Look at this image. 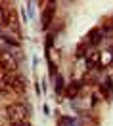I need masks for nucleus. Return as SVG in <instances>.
<instances>
[{
  "label": "nucleus",
  "mask_w": 113,
  "mask_h": 126,
  "mask_svg": "<svg viewBox=\"0 0 113 126\" xmlns=\"http://www.w3.org/2000/svg\"><path fill=\"white\" fill-rule=\"evenodd\" d=\"M0 67H2V71H6L8 75L17 69V59H16V55L12 54L10 50L0 52Z\"/></svg>",
  "instance_id": "nucleus-2"
},
{
  "label": "nucleus",
  "mask_w": 113,
  "mask_h": 126,
  "mask_svg": "<svg viewBox=\"0 0 113 126\" xmlns=\"http://www.w3.org/2000/svg\"><path fill=\"white\" fill-rule=\"evenodd\" d=\"M61 90H63V79L56 77V92H61Z\"/></svg>",
  "instance_id": "nucleus-10"
},
{
  "label": "nucleus",
  "mask_w": 113,
  "mask_h": 126,
  "mask_svg": "<svg viewBox=\"0 0 113 126\" xmlns=\"http://www.w3.org/2000/svg\"><path fill=\"white\" fill-rule=\"evenodd\" d=\"M2 23L8 27L10 31H14L16 34H19V23H17V14L14 12V10H10L8 14H6V17H4V21Z\"/></svg>",
  "instance_id": "nucleus-3"
},
{
  "label": "nucleus",
  "mask_w": 113,
  "mask_h": 126,
  "mask_svg": "<svg viewBox=\"0 0 113 126\" xmlns=\"http://www.w3.org/2000/svg\"><path fill=\"white\" fill-rule=\"evenodd\" d=\"M81 88H82V84H81V82H71V84L67 86V90H65V95L73 99V97H77V95H79Z\"/></svg>",
  "instance_id": "nucleus-6"
},
{
  "label": "nucleus",
  "mask_w": 113,
  "mask_h": 126,
  "mask_svg": "<svg viewBox=\"0 0 113 126\" xmlns=\"http://www.w3.org/2000/svg\"><path fill=\"white\" fill-rule=\"evenodd\" d=\"M98 63H100V52H96V50L88 52V54H86V65H88L90 69H94Z\"/></svg>",
  "instance_id": "nucleus-7"
},
{
  "label": "nucleus",
  "mask_w": 113,
  "mask_h": 126,
  "mask_svg": "<svg viewBox=\"0 0 113 126\" xmlns=\"http://www.w3.org/2000/svg\"><path fill=\"white\" fill-rule=\"evenodd\" d=\"M10 126H29V109L23 103H12L6 109Z\"/></svg>",
  "instance_id": "nucleus-1"
},
{
  "label": "nucleus",
  "mask_w": 113,
  "mask_h": 126,
  "mask_svg": "<svg viewBox=\"0 0 113 126\" xmlns=\"http://www.w3.org/2000/svg\"><path fill=\"white\" fill-rule=\"evenodd\" d=\"M10 86L16 90L17 94H25V88H27V80L25 77H14L12 82H10Z\"/></svg>",
  "instance_id": "nucleus-5"
},
{
  "label": "nucleus",
  "mask_w": 113,
  "mask_h": 126,
  "mask_svg": "<svg viewBox=\"0 0 113 126\" xmlns=\"http://www.w3.org/2000/svg\"><path fill=\"white\" fill-rule=\"evenodd\" d=\"M54 14H56V4H48V6L44 8V12H42V17H40L44 29H48V27H50L52 19H54Z\"/></svg>",
  "instance_id": "nucleus-4"
},
{
  "label": "nucleus",
  "mask_w": 113,
  "mask_h": 126,
  "mask_svg": "<svg viewBox=\"0 0 113 126\" xmlns=\"http://www.w3.org/2000/svg\"><path fill=\"white\" fill-rule=\"evenodd\" d=\"M57 126H75V122H73L71 118L63 117V118H59V122H57Z\"/></svg>",
  "instance_id": "nucleus-9"
},
{
  "label": "nucleus",
  "mask_w": 113,
  "mask_h": 126,
  "mask_svg": "<svg viewBox=\"0 0 113 126\" xmlns=\"http://www.w3.org/2000/svg\"><path fill=\"white\" fill-rule=\"evenodd\" d=\"M6 17V10H4V4H0V21H4Z\"/></svg>",
  "instance_id": "nucleus-11"
},
{
  "label": "nucleus",
  "mask_w": 113,
  "mask_h": 126,
  "mask_svg": "<svg viewBox=\"0 0 113 126\" xmlns=\"http://www.w3.org/2000/svg\"><path fill=\"white\" fill-rule=\"evenodd\" d=\"M50 75H56V65H50Z\"/></svg>",
  "instance_id": "nucleus-12"
},
{
  "label": "nucleus",
  "mask_w": 113,
  "mask_h": 126,
  "mask_svg": "<svg viewBox=\"0 0 113 126\" xmlns=\"http://www.w3.org/2000/svg\"><path fill=\"white\" fill-rule=\"evenodd\" d=\"M102 38H104V32L98 31V29H94V31L88 34V42H90V44H100Z\"/></svg>",
  "instance_id": "nucleus-8"
}]
</instances>
